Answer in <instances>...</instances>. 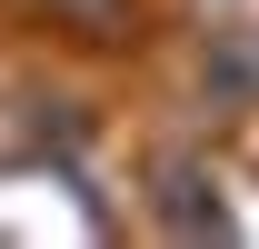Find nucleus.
Returning <instances> with one entry per match:
<instances>
[{
  "label": "nucleus",
  "mask_w": 259,
  "mask_h": 249,
  "mask_svg": "<svg viewBox=\"0 0 259 249\" xmlns=\"http://www.w3.org/2000/svg\"><path fill=\"white\" fill-rule=\"evenodd\" d=\"M50 10H70V20H80L90 40H110V30L130 20V0H50Z\"/></svg>",
  "instance_id": "obj_1"
}]
</instances>
